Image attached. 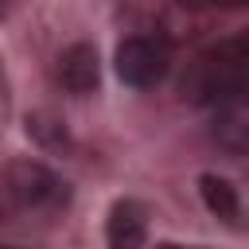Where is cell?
I'll use <instances>...</instances> for the list:
<instances>
[{
    "label": "cell",
    "mask_w": 249,
    "mask_h": 249,
    "mask_svg": "<svg viewBox=\"0 0 249 249\" xmlns=\"http://www.w3.org/2000/svg\"><path fill=\"white\" fill-rule=\"evenodd\" d=\"M237 93H249V27L198 51L183 74V97L191 105L214 109Z\"/></svg>",
    "instance_id": "obj_1"
},
{
    "label": "cell",
    "mask_w": 249,
    "mask_h": 249,
    "mask_svg": "<svg viewBox=\"0 0 249 249\" xmlns=\"http://www.w3.org/2000/svg\"><path fill=\"white\" fill-rule=\"evenodd\" d=\"M0 198L19 214L47 218V214L66 210L70 183L39 160H8L0 167Z\"/></svg>",
    "instance_id": "obj_2"
},
{
    "label": "cell",
    "mask_w": 249,
    "mask_h": 249,
    "mask_svg": "<svg viewBox=\"0 0 249 249\" xmlns=\"http://www.w3.org/2000/svg\"><path fill=\"white\" fill-rule=\"evenodd\" d=\"M117 78L132 89H152L171 70V43L163 35H128L117 47Z\"/></svg>",
    "instance_id": "obj_3"
},
{
    "label": "cell",
    "mask_w": 249,
    "mask_h": 249,
    "mask_svg": "<svg viewBox=\"0 0 249 249\" xmlns=\"http://www.w3.org/2000/svg\"><path fill=\"white\" fill-rule=\"evenodd\" d=\"M148 237V210L136 198H117L105 218V241L109 249H140Z\"/></svg>",
    "instance_id": "obj_4"
},
{
    "label": "cell",
    "mask_w": 249,
    "mask_h": 249,
    "mask_svg": "<svg viewBox=\"0 0 249 249\" xmlns=\"http://www.w3.org/2000/svg\"><path fill=\"white\" fill-rule=\"evenodd\" d=\"M101 78V62H97V47L93 43H70L58 54V82L70 93H93Z\"/></svg>",
    "instance_id": "obj_5"
},
{
    "label": "cell",
    "mask_w": 249,
    "mask_h": 249,
    "mask_svg": "<svg viewBox=\"0 0 249 249\" xmlns=\"http://www.w3.org/2000/svg\"><path fill=\"white\" fill-rule=\"evenodd\" d=\"M210 136L226 148V152H249V93H237L222 105L210 109Z\"/></svg>",
    "instance_id": "obj_6"
},
{
    "label": "cell",
    "mask_w": 249,
    "mask_h": 249,
    "mask_svg": "<svg viewBox=\"0 0 249 249\" xmlns=\"http://www.w3.org/2000/svg\"><path fill=\"white\" fill-rule=\"evenodd\" d=\"M198 191L210 214H218L222 222H237V191L222 175H198Z\"/></svg>",
    "instance_id": "obj_7"
},
{
    "label": "cell",
    "mask_w": 249,
    "mask_h": 249,
    "mask_svg": "<svg viewBox=\"0 0 249 249\" xmlns=\"http://www.w3.org/2000/svg\"><path fill=\"white\" fill-rule=\"evenodd\" d=\"M12 121V86H8V74H4V62H0V136Z\"/></svg>",
    "instance_id": "obj_8"
},
{
    "label": "cell",
    "mask_w": 249,
    "mask_h": 249,
    "mask_svg": "<svg viewBox=\"0 0 249 249\" xmlns=\"http://www.w3.org/2000/svg\"><path fill=\"white\" fill-rule=\"evenodd\" d=\"M210 4H226V8H249V0H210Z\"/></svg>",
    "instance_id": "obj_9"
},
{
    "label": "cell",
    "mask_w": 249,
    "mask_h": 249,
    "mask_svg": "<svg viewBox=\"0 0 249 249\" xmlns=\"http://www.w3.org/2000/svg\"><path fill=\"white\" fill-rule=\"evenodd\" d=\"M156 249H202V245H171L167 241V245H156Z\"/></svg>",
    "instance_id": "obj_10"
},
{
    "label": "cell",
    "mask_w": 249,
    "mask_h": 249,
    "mask_svg": "<svg viewBox=\"0 0 249 249\" xmlns=\"http://www.w3.org/2000/svg\"><path fill=\"white\" fill-rule=\"evenodd\" d=\"M0 249H19V245H0Z\"/></svg>",
    "instance_id": "obj_11"
}]
</instances>
